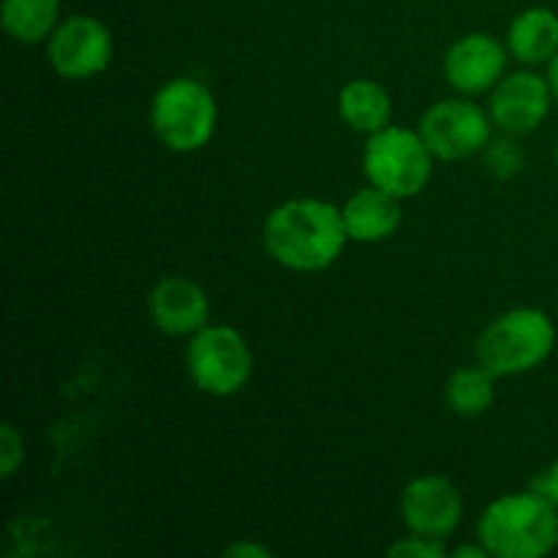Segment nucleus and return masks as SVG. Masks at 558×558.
<instances>
[{
	"label": "nucleus",
	"instance_id": "obj_1",
	"mask_svg": "<svg viewBox=\"0 0 558 558\" xmlns=\"http://www.w3.org/2000/svg\"><path fill=\"white\" fill-rule=\"evenodd\" d=\"M349 243L341 207L300 196L272 207L262 227V245L276 265L292 272H322L341 259Z\"/></svg>",
	"mask_w": 558,
	"mask_h": 558
},
{
	"label": "nucleus",
	"instance_id": "obj_2",
	"mask_svg": "<svg viewBox=\"0 0 558 558\" xmlns=\"http://www.w3.org/2000/svg\"><path fill=\"white\" fill-rule=\"evenodd\" d=\"M477 534L496 558H543L558 548V507L532 488L499 496L480 515Z\"/></svg>",
	"mask_w": 558,
	"mask_h": 558
},
{
	"label": "nucleus",
	"instance_id": "obj_3",
	"mask_svg": "<svg viewBox=\"0 0 558 558\" xmlns=\"http://www.w3.org/2000/svg\"><path fill=\"white\" fill-rule=\"evenodd\" d=\"M556 349V325L543 308H512L496 316L477 338V363L496 379L539 368Z\"/></svg>",
	"mask_w": 558,
	"mask_h": 558
},
{
	"label": "nucleus",
	"instance_id": "obj_4",
	"mask_svg": "<svg viewBox=\"0 0 558 558\" xmlns=\"http://www.w3.org/2000/svg\"><path fill=\"white\" fill-rule=\"evenodd\" d=\"M153 134L172 153H196L213 140L218 101L205 82L174 76L163 82L150 101Z\"/></svg>",
	"mask_w": 558,
	"mask_h": 558
},
{
	"label": "nucleus",
	"instance_id": "obj_5",
	"mask_svg": "<svg viewBox=\"0 0 558 558\" xmlns=\"http://www.w3.org/2000/svg\"><path fill=\"white\" fill-rule=\"evenodd\" d=\"M436 156L417 129L387 125L368 136L363 147L365 180L398 199H412L428 189Z\"/></svg>",
	"mask_w": 558,
	"mask_h": 558
},
{
	"label": "nucleus",
	"instance_id": "obj_6",
	"mask_svg": "<svg viewBox=\"0 0 558 558\" xmlns=\"http://www.w3.org/2000/svg\"><path fill=\"white\" fill-rule=\"evenodd\" d=\"M185 371L191 385L213 398H232L254 374V352L232 325H205L185 343Z\"/></svg>",
	"mask_w": 558,
	"mask_h": 558
},
{
	"label": "nucleus",
	"instance_id": "obj_7",
	"mask_svg": "<svg viewBox=\"0 0 558 558\" xmlns=\"http://www.w3.org/2000/svg\"><path fill=\"white\" fill-rule=\"evenodd\" d=\"M417 131L436 161H461L483 156L485 145L494 140V120L477 101L456 96L430 104L420 118Z\"/></svg>",
	"mask_w": 558,
	"mask_h": 558
},
{
	"label": "nucleus",
	"instance_id": "obj_8",
	"mask_svg": "<svg viewBox=\"0 0 558 558\" xmlns=\"http://www.w3.org/2000/svg\"><path fill=\"white\" fill-rule=\"evenodd\" d=\"M47 58L63 80H93L112 63V33L98 16L71 14L49 36Z\"/></svg>",
	"mask_w": 558,
	"mask_h": 558
},
{
	"label": "nucleus",
	"instance_id": "obj_9",
	"mask_svg": "<svg viewBox=\"0 0 558 558\" xmlns=\"http://www.w3.org/2000/svg\"><path fill=\"white\" fill-rule=\"evenodd\" d=\"M510 49L490 33H466L445 52V80L458 96H483L494 90L507 74Z\"/></svg>",
	"mask_w": 558,
	"mask_h": 558
},
{
	"label": "nucleus",
	"instance_id": "obj_10",
	"mask_svg": "<svg viewBox=\"0 0 558 558\" xmlns=\"http://www.w3.org/2000/svg\"><path fill=\"white\" fill-rule=\"evenodd\" d=\"M401 518L407 532L450 537L463 518L461 488L441 474H420L403 485Z\"/></svg>",
	"mask_w": 558,
	"mask_h": 558
},
{
	"label": "nucleus",
	"instance_id": "obj_11",
	"mask_svg": "<svg viewBox=\"0 0 558 558\" xmlns=\"http://www.w3.org/2000/svg\"><path fill=\"white\" fill-rule=\"evenodd\" d=\"M554 101L548 76L532 69L512 71L490 90V120L505 134L521 136L532 134L545 123Z\"/></svg>",
	"mask_w": 558,
	"mask_h": 558
},
{
	"label": "nucleus",
	"instance_id": "obj_12",
	"mask_svg": "<svg viewBox=\"0 0 558 558\" xmlns=\"http://www.w3.org/2000/svg\"><path fill=\"white\" fill-rule=\"evenodd\" d=\"M147 316L169 338H191L210 325V298L189 276H163L147 294Z\"/></svg>",
	"mask_w": 558,
	"mask_h": 558
},
{
	"label": "nucleus",
	"instance_id": "obj_13",
	"mask_svg": "<svg viewBox=\"0 0 558 558\" xmlns=\"http://www.w3.org/2000/svg\"><path fill=\"white\" fill-rule=\"evenodd\" d=\"M403 199L387 194V191L376 189V185H365L357 189L347 202L341 205L343 223H347V234L352 243H381V240L392 238L401 229L403 221Z\"/></svg>",
	"mask_w": 558,
	"mask_h": 558
},
{
	"label": "nucleus",
	"instance_id": "obj_14",
	"mask_svg": "<svg viewBox=\"0 0 558 558\" xmlns=\"http://www.w3.org/2000/svg\"><path fill=\"white\" fill-rule=\"evenodd\" d=\"M510 58L523 65H548L558 52V14L548 5L523 9L507 27Z\"/></svg>",
	"mask_w": 558,
	"mask_h": 558
},
{
	"label": "nucleus",
	"instance_id": "obj_15",
	"mask_svg": "<svg viewBox=\"0 0 558 558\" xmlns=\"http://www.w3.org/2000/svg\"><path fill=\"white\" fill-rule=\"evenodd\" d=\"M338 118L357 134H376L392 123V98L374 80H352L338 93Z\"/></svg>",
	"mask_w": 558,
	"mask_h": 558
},
{
	"label": "nucleus",
	"instance_id": "obj_16",
	"mask_svg": "<svg viewBox=\"0 0 558 558\" xmlns=\"http://www.w3.org/2000/svg\"><path fill=\"white\" fill-rule=\"evenodd\" d=\"M0 22L16 44L36 47L49 41L60 25V0H3Z\"/></svg>",
	"mask_w": 558,
	"mask_h": 558
},
{
	"label": "nucleus",
	"instance_id": "obj_17",
	"mask_svg": "<svg viewBox=\"0 0 558 558\" xmlns=\"http://www.w3.org/2000/svg\"><path fill=\"white\" fill-rule=\"evenodd\" d=\"M445 401L458 417H480L496 401V376L480 363L452 371L445 385Z\"/></svg>",
	"mask_w": 558,
	"mask_h": 558
},
{
	"label": "nucleus",
	"instance_id": "obj_18",
	"mask_svg": "<svg viewBox=\"0 0 558 558\" xmlns=\"http://www.w3.org/2000/svg\"><path fill=\"white\" fill-rule=\"evenodd\" d=\"M483 163L485 169H488V174H494L496 180H512L515 174L523 172V167H526V156H523L521 145L512 140V134L494 136V140L485 145Z\"/></svg>",
	"mask_w": 558,
	"mask_h": 558
},
{
	"label": "nucleus",
	"instance_id": "obj_19",
	"mask_svg": "<svg viewBox=\"0 0 558 558\" xmlns=\"http://www.w3.org/2000/svg\"><path fill=\"white\" fill-rule=\"evenodd\" d=\"M25 461V439L14 423L0 425V480H11Z\"/></svg>",
	"mask_w": 558,
	"mask_h": 558
},
{
	"label": "nucleus",
	"instance_id": "obj_20",
	"mask_svg": "<svg viewBox=\"0 0 558 558\" xmlns=\"http://www.w3.org/2000/svg\"><path fill=\"white\" fill-rule=\"evenodd\" d=\"M387 556L396 558H445L447 548L439 537H428V534L409 532L407 537L396 539L387 548Z\"/></svg>",
	"mask_w": 558,
	"mask_h": 558
},
{
	"label": "nucleus",
	"instance_id": "obj_21",
	"mask_svg": "<svg viewBox=\"0 0 558 558\" xmlns=\"http://www.w3.org/2000/svg\"><path fill=\"white\" fill-rule=\"evenodd\" d=\"M529 488H532L534 494L545 496L554 507H558V458L545 469V472H539L537 477L529 483Z\"/></svg>",
	"mask_w": 558,
	"mask_h": 558
},
{
	"label": "nucleus",
	"instance_id": "obj_22",
	"mask_svg": "<svg viewBox=\"0 0 558 558\" xmlns=\"http://www.w3.org/2000/svg\"><path fill=\"white\" fill-rule=\"evenodd\" d=\"M223 556L229 558H270V548H265L256 539H240V543H232L229 548H223Z\"/></svg>",
	"mask_w": 558,
	"mask_h": 558
},
{
	"label": "nucleus",
	"instance_id": "obj_23",
	"mask_svg": "<svg viewBox=\"0 0 558 558\" xmlns=\"http://www.w3.org/2000/svg\"><path fill=\"white\" fill-rule=\"evenodd\" d=\"M452 556L456 558H488L490 554H488V548H485L483 543H474V545H461V548H456L452 550Z\"/></svg>",
	"mask_w": 558,
	"mask_h": 558
},
{
	"label": "nucleus",
	"instance_id": "obj_24",
	"mask_svg": "<svg viewBox=\"0 0 558 558\" xmlns=\"http://www.w3.org/2000/svg\"><path fill=\"white\" fill-rule=\"evenodd\" d=\"M545 76H548V85H550V93H554V101L558 104V52L548 60V65H545Z\"/></svg>",
	"mask_w": 558,
	"mask_h": 558
},
{
	"label": "nucleus",
	"instance_id": "obj_25",
	"mask_svg": "<svg viewBox=\"0 0 558 558\" xmlns=\"http://www.w3.org/2000/svg\"><path fill=\"white\" fill-rule=\"evenodd\" d=\"M554 158H556V167H558V140H556V147H554Z\"/></svg>",
	"mask_w": 558,
	"mask_h": 558
}]
</instances>
